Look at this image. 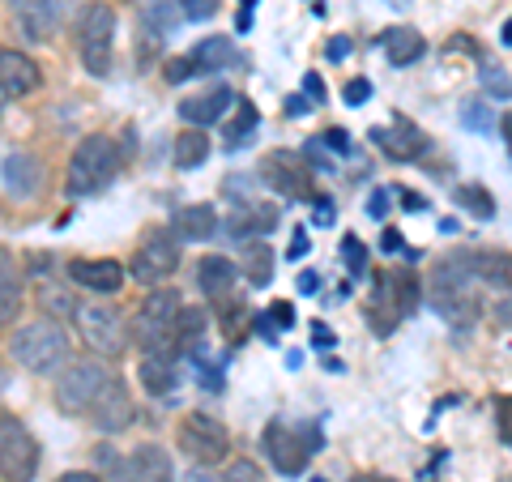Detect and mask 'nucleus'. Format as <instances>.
Returning a JSON list of instances; mask_svg holds the SVG:
<instances>
[{"mask_svg": "<svg viewBox=\"0 0 512 482\" xmlns=\"http://www.w3.org/2000/svg\"><path fill=\"white\" fill-rule=\"evenodd\" d=\"M9 355L18 359L26 372L56 376L60 367L69 363V333H64L52 316H47V320H30V325H22L18 333H13Z\"/></svg>", "mask_w": 512, "mask_h": 482, "instance_id": "obj_1", "label": "nucleus"}, {"mask_svg": "<svg viewBox=\"0 0 512 482\" xmlns=\"http://www.w3.org/2000/svg\"><path fill=\"white\" fill-rule=\"evenodd\" d=\"M116 171H120V146L107 133H94L73 150L64 188H69V197H90V192H99L116 180Z\"/></svg>", "mask_w": 512, "mask_h": 482, "instance_id": "obj_2", "label": "nucleus"}, {"mask_svg": "<svg viewBox=\"0 0 512 482\" xmlns=\"http://www.w3.org/2000/svg\"><path fill=\"white\" fill-rule=\"evenodd\" d=\"M175 320H180V295L150 291L133 316V342L146 355H167V346L175 342Z\"/></svg>", "mask_w": 512, "mask_h": 482, "instance_id": "obj_3", "label": "nucleus"}, {"mask_svg": "<svg viewBox=\"0 0 512 482\" xmlns=\"http://www.w3.org/2000/svg\"><path fill=\"white\" fill-rule=\"evenodd\" d=\"M419 295L423 291L414 273H384V278H376V295L367 303V316H372L376 333H393L397 320L419 308Z\"/></svg>", "mask_w": 512, "mask_h": 482, "instance_id": "obj_4", "label": "nucleus"}, {"mask_svg": "<svg viewBox=\"0 0 512 482\" xmlns=\"http://www.w3.org/2000/svg\"><path fill=\"white\" fill-rule=\"evenodd\" d=\"M73 320H77V333L86 337V346L94 350V355H103V359L124 355L128 329H124V320L111 308H99V303H77Z\"/></svg>", "mask_w": 512, "mask_h": 482, "instance_id": "obj_5", "label": "nucleus"}, {"mask_svg": "<svg viewBox=\"0 0 512 482\" xmlns=\"http://www.w3.org/2000/svg\"><path fill=\"white\" fill-rule=\"evenodd\" d=\"M107 380L111 376L103 363H64L56 372V406L64 414H86Z\"/></svg>", "mask_w": 512, "mask_h": 482, "instance_id": "obj_6", "label": "nucleus"}, {"mask_svg": "<svg viewBox=\"0 0 512 482\" xmlns=\"http://www.w3.org/2000/svg\"><path fill=\"white\" fill-rule=\"evenodd\" d=\"M175 440H180L184 457H192L197 465H218L231 453V436L214 414H188L180 423V431H175Z\"/></svg>", "mask_w": 512, "mask_h": 482, "instance_id": "obj_7", "label": "nucleus"}, {"mask_svg": "<svg viewBox=\"0 0 512 482\" xmlns=\"http://www.w3.org/2000/svg\"><path fill=\"white\" fill-rule=\"evenodd\" d=\"M39 444L18 419H0V478L5 482H35Z\"/></svg>", "mask_w": 512, "mask_h": 482, "instance_id": "obj_8", "label": "nucleus"}, {"mask_svg": "<svg viewBox=\"0 0 512 482\" xmlns=\"http://www.w3.org/2000/svg\"><path fill=\"white\" fill-rule=\"evenodd\" d=\"M111 43H116V13L111 5H90L82 18V64L94 77L111 73Z\"/></svg>", "mask_w": 512, "mask_h": 482, "instance_id": "obj_9", "label": "nucleus"}, {"mask_svg": "<svg viewBox=\"0 0 512 482\" xmlns=\"http://www.w3.org/2000/svg\"><path fill=\"white\" fill-rule=\"evenodd\" d=\"M175 265H180V244H175L167 231H154L146 244L137 248V256H133V265H128V273H133L137 282L154 286V282H167L171 273H175Z\"/></svg>", "mask_w": 512, "mask_h": 482, "instance_id": "obj_10", "label": "nucleus"}, {"mask_svg": "<svg viewBox=\"0 0 512 482\" xmlns=\"http://www.w3.org/2000/svg\"><path fill=\"white\" fill-rule=\"evenodd\" d=\"M235 60H239V56H235L231 39H222V35H214V39H201V43L192 47L188 56L171 60V69H167V82H184V77H197V73L227 69V64H235Z\"/></svg>", "mask_w": 512, "mask_h": 482, "instance_id": "obj_11", "label": "nucleus"}, {"mask_svg": "<svg viewBox=\"0 0 512 482\" xmlns=\"http://www.w3.org/2000/svg\"><path fill=\"white\" fill-rule=\"evenodd\" d=\"M90 423L99 427V431H107V436H116V431H124L128 423H133V397H128V389L124 384L111 376L103 389H99V397L90 401Z\"/></svg>", "mask_w": 512, "mask_h": 482, "instance_id": "obj_12", "label": "nucleus"}, {"mask_svg": "<svg viewBox=\"0 0 512 482\" xmlns=\"http://www.w3.org/2000/svg\"><path fill=\"white\" fill-rule=\"evenodd\" d=\"M265 453L278 465V474H303L308 470V444H303V431L286 427V423H269L265 427Z\"/></svg>", "mask_w": 512, "mask_h": 482, "instance_id": "obj_13", "label": "nucleus"}, {"mask_svg": "<svg viewBox=\"0 0 512 482\" xmlns=\"http://www.w3.org/2000/svg\"><path fill=\"white\" fill-rule=\"evenodd\" d=\"M43 82L39 64L30 60L18 47H0V94L5 99H22V94H35Z\"/></svg>", "mask_w": 512, "mask_h": 482, "instance_id": "obj_14", "label": "nucleus"}, {"mask_svg": "<svg viewBox=\"0 0 512 482\" xmlns=\"http://www.w3.org/2000/svg\"><path fill=\"white\" fill-rule=\"evenodd\" d=\"M308 175L312 171L303 167L291 150H274V154H265V163H261V180L274 184L282 197H308Z\"/></svg>", "mask_w": 512, "mask_h": 482, "instance_id": "obj_15", "label": "nucleus"}, {"mask_svg": "<svg viewBox=\"0 0 512 482\" xmlns=\"http://www.w3.org/2000/svg\"><path fill=\"white\" fill-rule=\"evenodd\" d=\"M372 141L384 154H393L397 163H414V158H423V150H427V137L406 116H393L389 128H372Z\"/></svg>", "mask_w": 512, "mask_h": 482, "instance_id": "obj_16", "label": "nucleus"}, {"mask_svg": "<svg viewBox=\"0 0 512 482\" xmlns=\"http://www.w3.org/2000/svg\"><path fill=\"white\" fill-rule=\"evenodd\" d=\"M278 227V210L274 205H261V201H244L235 205V214L227 218V235L239 239V244H252V239H261Z\"/></svg>", "mask_w": 512, "mask_h": 482, "instance_id": "obj_17", "label": "nucleus"}, {"mask_svg": "<svg viewBox=\"0 0 512 482\" xmlns=\"http://www.w3.org/2000/svg\"><path fill=\"white\" fill-rule=\"evenodd\" d=\"M231 103H235V94L227 86H214V90H205V94H192V99H184L180 103V116L192 128H205V124H214V120L227 116Z\"/></svg>", "mask_w": 512, "mask_h": 482, "instance_id": "obj_18", "label": "nucleus"}, {"mask_svg": "<svg viewBox=\"0 0 512 482\" xmlns=\"http://www.w3.org/2000/svg\"><path fill=\"white\" fill-rule=\"evenodd\" d=\"M22 312V265L9 248H0V329L13 325Z\"/></svg>", "mask_w": 512, "mask_h": 482, "instance_id": "obj_19", "label": "nucleus"}, {"mask_svg": "<svg viewBox=\"0 0 512 482\" xmlns=\"http://www.w3.org/2000/svg\"><path fill=\"white\" fill-rule=\"evenodd\" d=\"M124 478L128 482H175V470H171V457L158 444H141L137 453L128 457Z\"/></svg>", "mask_w": 512, "mask_h": 482, "instance_id": "obj_20", "label": "nucleus"}, {"mask_svg": "<svg viewBox=\"0 0 512 482\" xmlns=\"http://www.w3.org/2000/svg\"><path fill=\"white\" fill-rule=\"evenodd\" d=\"M39 184H43V163L35 154H26V150H18V154H9L5 158V188H9V197H35L39 192Z\"/></svg>", "mask_w": 512, "mask_h": 482, "instance_id": "obj_21", "label": "nucleus"}, {"mask_svg": "<svg viewBox=\"0 0 512 482\" xmlns=\"http://www.w3.org/2000/svg\"><path fill=\"white\" fill-rule=\"evenodd\" d=\"M69 273H73L77 286H86V291H99V295H116L120 286H124L120 261H73Z\"/></svg>", "mask_w": 512, "mask_h": 482, "instance_id": "obj_22", "label": "nucleus"}, {"mask_svg": "<svg viewBox=\"0 0 512 482\" xmlns=\"http://www.w3.org/2000/svg\"><path fill=\"white\" fill-rule=\"evenodd\" d=\"M197 282H201L205 299L222 303V299L235 291V265L227 261V256H205V261L197 265Z\"/></svg>", "mask_w": 512, "mask_h": 482, "instance_id": "obj_23", "label": "nucleus"}, {"mask_svg": "<svg viewBox=\"0 0 512 482\" xmlns=\"http://www.w3.org/2000/svg\"><path fill=\"white\" fill-rule=\"evenodd\" d=\"M384 52H389V60L397 64V69H406V64H414L423 52H427V43L419 30H410V26H393L389 35H384Z\"/></svg>", "mask_w": 512, "mask_h": 482, "instance_id": "obj_24", "label": "nucleus"}, {"mask_svg": "<svg viewBox=\"0 0 512 482\" xmlns=\"http://www.w3.org/2000/svg\"><path fill=\"white\" fill-rule=\"evenodd\" d=\"M175 231H180V239H188V244H201V239H210L218 231V214L210 205H188V210L175 214Z\"/></svg>", "mask_w": 512, "mask_h": 482, "instance_id": "obj_25", "label": "nucleus"}, {"mask_svg": "<svg viewBox=\"0 0 512 482\" xmlns=\"http://www.w3.org/2000/svg\"><path fill=\"white\" fill-rule=\"evenodd\" d=\"M22 30L26 39L47 43L56 35V13H52V0H26L22 5Z\"/></svg>", "mask_w": 512, "mask_h": 482, "instance_id": "obj_26", "label": "nucleus"}, {"mask_svg": "<svg viewBox=\"0 0 512 482\" xmlns=\"http://www.w3.org/2000/svg\"><path fill=\"white\" fill-rule=\"evenodd\" d=\"M474 273L500 291H512V252H474Z\"/></svg>", "mask_w": 512, "mask_h": 482, "instance_id": "obj_27", "label": "nucleus"}, {"mask_svg": "<svg viewBox=\"0 0 512 482\" xmlns=\"http://www.w3.org/2000/svg\"><path fill=\"white\" fill-rule=\"evenodd\" d=\"M141 384H146L150 397H167L175 389V367L167 355H146L141 359Z\"/></svg>", "mask_w": 512, "mask_h": 482, "instance_id": "obj_28", "label": "nucleus"}, {"mask_svg": "<svg viewBox=\"0 0 512 482\" xmlns=\"http://www.w3.org/2000/svg\"><path fill=\"white\" fill-rule=\"evenodd\" d=\"M231 107H235V116H231V124H227V128H222V137H227V146L235 150V146H244V141L256 133V124H261V116H256V103H248V99H235Z\"/></svg>", "mask_w": 512, "mask_h": 482, "instance_id": "obj_29", "label": "nucleus"}, {"mask_svg": "<svg viewBox=\"0 0 512 482\" xmlns=\"http://www.w3.org/2000/svg\"><path fill=\"white\" fill-rule=\"evenodd\" d=\"M205 158H210V137H205L201 128H188V133L175 141V167L192 171V167H201Z\"/></svg>", "mask_w": 512, "mask_h": 482, "instance_id": "obj_30", "label": "nucleus"}, {"mask_svg": "<svg viewBox=\"0 0 512 482\" xmlns=\"http://www.w3.org/2000/svg\"><path fill=\"white\" fill-rule=\"evenodd\" d=\"M244 273L252 286H269L274 282V252H269L265 239H252L248 252H244Z\"/></svg>", "mask_w": 512, "mask_h": 482, "instance_id": "obj_31", "label": "nucleus"}, {"mask_svg": "<svg viewBox=\"0 0 512 482\" xmlns=\"http://www.w3.org/2000/svg\"><path fill=\"white\" fill-rule=\"evenodd\" d=\"M457 205H466V210L474 214V218H495V197L487 188H478V184H461L457 188Z\"/></svg>", "mask_w": 512, "mask_h": 482, "instance_id": "obj_32", "label": "nucleus"}, {"mask_svg": "<svg viewBox=\"0 0 512 482\" xmlns=\"http://www.w3.org/2000/svg\"><path fill=\"white\" fill-rule=\"evenodd\" d=\"M39 308H43V312H52V316H69L77 303H73V295L64 291V286L43 282V286H39Z\"/></svg>", "mask_w": 512, "mask_h": 482, "instance_id": "obj_33", "label": "nucleus"}, {"mask_svg": "<svg viewBox=\"0 0 512 482\" xmlns=\"http://www.w3.org/2000/svg\"><path fill=\"white\" fill-rule=\"evenodd\" d=\"M461 124L474 128V133H491V128H495V116H491V107H487V103H466V107H461Z\"/></svg>", "mask_w": 512, "mask_h": 482, "instance_id": "obj_34", "label": "nucleus"}, {"mask_svg": "<svg viewBox=\"0 0 512 482\" xmlns=\"http://www.w3.org/2000/svg\"><path fill=\"white\" fill-rule=\"evenodd\" d=\"M261 474H256V465L252 461H235L222 478H210V474H192V482H256Z\"/></svg>", "mask_w": 512, "mask_h": 482, "instance_id": "obj_35", "label": "nucleus"}, {"mask_svg": "<svg viewBox=\"0 0 512 482\" xmlns=\"http://www.w3.org/2000/svg\"><path fill=\"white\" fill-rule=\"evenodd\" d=\"M342 261L350 265V273H355V278H363V269H367V248L359 244L355 235H346V244H342Z\"/></svg>", "mask_w": 512, "mask_h": 482, "instance_id": "obj_36", "label": "nucleus"}, {"mask_svg": "<svg viewBox=\"0 0 512 482\" xmlns=\"http://www.w3.org/2000/svg\"><path fill=\"white\" fill-rule=\"evenodd\" d=\"M175 5H180L184 18H192V22H205V18H214V13H218L222 0H175Z\"/></svg>", "mask_w": 512, "mask_h": 482, "instance_id": "obj_37", "label": "nucleus"}, {"mask_svg": "<svg viewBox=\"0 0 512 482\" xmlns=\"http://www.w3.org/2000/svg\"><path fill=\"white\" fill-rule=\"evenodd\" d=\"M478 77H483V90L500 94V99H512V77H508L504 69H483Z\"/></svg>", "mask_w": 512, "mask_h": 482, "instance_id": "obj_38", "label": "nucleus"}, {"mask_svg": "<svg viewBox=\"0 0 512 482\" xmlns=\"http://www.w3.org/2000/svg\"><path fill=\"white\" fill-rule=\"evenodd\" d=\"M372 99V82L367 77H355V82H346V103L350 107H359V103H367Z\"/></svg>", "mask_w": 512, "mask_h": 482, "instance_id": "obj_39", "label": "nucleus"}, {"mask_svg": "<svg viewBox=\"0 0 512 482\" xmlns=\"http://www.w3.org/2000/svg\"><path fill=\"white\" fill-rule=\"evenodd\" d=\"M269 320H274L278 329H291L295 325V308L291 303H269Z\"/></svg>", "mask_w": 512, "mask_h": 482, "instance_id": "obj_40", "label": "nucleus"}, {"mask_svg": "<svg viewBox=\"0 0 512 482\" xmlns=\"http://www.w3.org/2000/svg\"><path fill=\"white\" fill-rule=\"evenodd\" d=\"M312 346L316 350H333V346H338V337H333L329 325H320V320H316V325H312Z\"/></svg>", "mask_w": 512, "mask_h": 482, "instance_id": "obj_41", "label": "nucleus"}, {"mask_svg": "<svg viewBox=\"0 0 512 482\" xmlns=\"http://www.w3.org/2000/svg\"><path fill=\"white\" fill-rule=\"evenodd\" d=\"M367 214H372V218L389 214V188H376V192H372V201H367Z\"/></svg>", "mask_w": 512, "mask_h": 482, "instance_id": "obj_42", "label": "nucleus"}, {"mask_svg": "<svg viewBox=\"0 0 512 482\" xmlns=\"http://www.w3.org/2000/svg\"><path fill=\"white\" fill-rule=\"evenodd\" d=\"M325 141H329V150H338V154H346V150H350V133H346V128H329Z\"/></svg>", "mask_w": 512, "mask_h": 482, "instance_id": "obj_43", "label": "nucleus"}, {"mask_svg": "<svg viewBox=\"0 0 512 482\" xmlns=\"http://www.w3.org/2000/svg\"><path fill=\"white\" fill-rule=\"evenodd\" d=\"M316 227H333V222H338V210H333V205L329 201H316Z\"/></svg>", "mask_w": 512, "mask_h": 482, "instance_id": "obj_44", "label": "nucleus"}, {"mask_svg": "<svg viewBox=\"0 0 512 482\" xmlns=\"http://www.w3.org/2000/svg\"><path fill=\"white\" fill-rule=\"evenodd\" d=\"M303 90H308V99H316V103H325V82H320V77L316 73H308V77H303Z\"/></svg>", "mask_w": 512, "mask_h": 482, "instance_id": "obj_45", "label": "nucleus"}, {"mask_svg": "<svg viewBox=\"0 0 512 482\" xmlns=\"http://www.w3.org/2000/svg\"><path fill=\"white\" fill-rule=\"evenodd\" d=\"M312 111V103L303 99V94H291V99H286V116H308Z\"/></svg>", "mask_w": 512, "mask_h": 482, "instance_id": "obj_46", "label": "nucleus"}, {"mask_svg": "<svg viewBox=\"0 0 512 482\" xmlns=\"http://www.w3.org/2000/svg\"><path fill=\"white\" fill-rule=\"evenodd\" d=\"M308 235H303V231H295V244H291V252H286V256H291V261H299V256H308Z\"/></svg>", "mask_w": 512, "mask_h": 482, "instance_id": "obj_47", "label": "nucleus"}, {"mask_svg": "<svg viewBox=\"0 0 512 482\" xmlns=\"http://www.w3.org/2000/svg\"><path fill=\"white\" fill-rule=\"evenodd\" d=\"M495 320H500L504 329H512V299H504V303H495Z\"/></svg>", "mask_w": 512, "mask_h": 482, "instance_id": "obj_48", "label": "nucleus"}, {"mask_svg": "<svg viewBox=\"0 0 512 482\" xmlns=\"http://www.w3.org/2000/svg\"><path fill=\"white\" fill-rule=\"evenodd\" d=\"M380 248H384V252H402V235H397V231H384V235H380Z\"/></svg>", "mask_w": 512, "mask_h": 482, "instance_id": "obj_49", "label": "nucleus"}, {"mask_svg": "<svg viewBox=\"0 0 512 482\" xmlns=\"http://www.w3.org/2000/svg\"><path fill=\"white\" fill-rule=\"evenodd\" d=\"M346 52H350V39H333L329 43V60H342Z\"/></svg>", "mask_w": 512, "mask_h": 482, "instance_id": "obj_50", "label": "nucleus"}, {"mask_svg": "<svg viewBox=\"0 0 512 482\" xmlns=\"http://www.w3.org/2000/svg\"><path fill=\"white\" fill-rule=\"evenodd\" d=\"M316 286H320V278H316V273H303V278H299V291H303V295H312Z\"/></svg>", "mask_w": 512, "mask_h": 482, "instance_id": "obj_51", "label": "nucleus"}, {"mask_svg": "<svg viewBox=\"0 0 512 482\" xmlns=\"http://www.w3.org/2000/svg\"><path fill=\"white\" fill-rule=\"evenodd\" d=\"M500 133H504V141H508V150H512V111H508V116L500 120Z\"/></svg>", "mask_w": 512, "mask_h": 482, "instance_id": "obj_52", "label": "nucleus"}, {"mask_svg": "<svg viewBox=\"0 0 512 482\" xmlns=\"http://www.w3.org/2000/svg\"><path fill=\"white\" fill-rule=\"evenodd\" d=\"M60 482H103V478H94V474H77V470H73V474H64Z\"/></svg>", "mask_w": 512, "mask_h": 482, "instance_id": "obj_53", "label": "nucleus"}, {"mask_svg": "<svg viewBox=\"0 0 512 482\" xmlns=\"http://www.w3.org/2000/svg\"><path fill=\"white\" fill-rule=\"evenodd\" d=\"M350 482H393V478H384V474H355Z\"/></svg>", "mask_w": 512, "mask_h": 482, "instance_id": "obj_54", "label": "nucleus"}, {"mask_svg": "<svg viewBox=\"0 0 512 482\" xmlns=\"http://www.w3.org/2000/svg\"><path fill=\"white\" fill-rule=\"evenodd\" d=\"M500 39H504V47H512V18L504 22V30H500Z\"/></svg>", "mask_w": 512, "mask_h": 482, "instance_id": "obj_55", "label": "nucleus"}, {"mask_svg": "<svg viewBox=\"0 0 512 482\" xmlns=\"http://www.w3.org/2000/svg\"><path fill=\"white\" fill-rule=\"evenodd\" d=\"M0 107H5V94H0Z\"/></svg>", "mask_w": 512, "mask_h": 482, "instance_id": "obj_56", "label": "nucleus"}, {"mask_svg": "<svg viewBox=\"0 0 512 482\" xmlns=\"http://www.w3.org/2000/svg\"><path fill=\"white\" fill-rule=\"evenodd\" d=\"M312 482H325V478H312Z\"/></svg>", "mask_w": 512, "mask_h": 482, "instance_id": "obj_57", "label": "nucleus"}]
</instances>
